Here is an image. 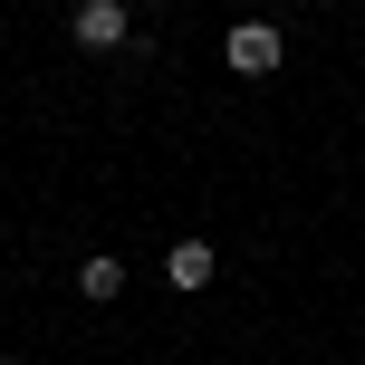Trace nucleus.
Here are the masks:
<instances>
[{"label":"nucleus","mask_w":365,"mask_h":365,"mask_svg":"<svg viewBox=\"0 0 365 365\" xmlns=\"http://www.w3.org/2000/svg\"><path fill=\"white\" fill-rule=\"evenodd\" d=\"M221 68H231V77H279V68H289V29H279V19H231Z\"/></svg>","instance_id":"f257e3e1"},{"label":"nucleus","mask_w":365,"mask_h":365,"mask_svg":"<svg viewBox=\"0 0 365 365\" xmlns=\"http://www.w3.org/2000/svg\"><path fill=\"white\" fill-rule=\"evenodd\" d=\"M68 38L87 58H115V48H135L145 29H135V0H77V10H68Z\"/></svg>","instance_id":"f03ea898"},{"label":"nucleus","mask_w":365,"mask_h":365,"mask_svg":"<svg viewBox=\"0 0 365 365\" xmlns=\"http://www.w3.org/2000/svg\"><path fill=\"white\" fill-rule=\"evenodd\" d=\"M125 289H135V269L115 250H87V259H77V298H87V308H115Z\"/></svg>","instance_id":"7ed1b4c3"},{"label":"nucleus","mask_w":365,"mask_h":365,"mask_svg":"<svg viewBox=\"0 0 365 365\" xmlns=\"http://www.w3.org/2000/svg\"><path fill=\"white\" fill-rule=\"evenodd\" d=\"M164 279H173V289H212V240H173V250H164Z\"/></svg>","instance_id":"20e7f679"},{"label":"nucleus","mask_w":365,"mask_h":365,"mask_svg":"<svg viewBox=\"0 0 365 365\" xmlns=\"http://www.w3.org/2000/svg\"><path fill=\"white\" fill-rule=\"evenodd\" d=\"M0 365H29V356H0Z\"/></svg>","instance_id":"39448f33"}]
</instances>
